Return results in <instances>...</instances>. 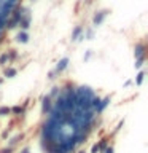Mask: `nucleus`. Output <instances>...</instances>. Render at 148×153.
Segmentation results:
<instances>
[{
  "instance_id": "3",
  "label": "nucleus",
  "mask_w": 148,
  "mask_h": 153,
  "mask_svg": "<svg viewBox=\"0 0 148 153\" xmlns=\"http://www.w3.org/2000/svg\"><path fill=\"white\" fill-rule=\"evenodd\" d=\"M14 74H16V69H10V70L5 72V75H7V76H13Z\"/></svg>"
},
{
  "instance_id": "1",
  "label": "nucleus",
  "mask_w": 148,
  "mask_h": 153,
  "mask_svg": "<svg viewBox=\"0 0 148 153\" xmlns=\"http://www.w3.org/2000/svg\"><path fill=\"white\" fill-rule=\"evenodd\" d=\"M105 16H107V13H105V11H99V13L94 16L92 22H94V24H97V26H99V24H100V22H102L104 19H105Z\"/></svg>"
},
{
  "instance_id": "2",
  "label": "nucleus",
  "mask_w": 148,
  "mask_h": 153,
  "mask_svg": "<svg viewBox=\"0 0 148 153\" xmlns=\"http://www.w3.org/2000/svg\"><path fill=\"white\" fill-rule=\"evenodd\" d=\"M29 40V35H27V32L26 30H21L18 33V42H21V43H26Z\"/></svg>"
}]
</instances>
